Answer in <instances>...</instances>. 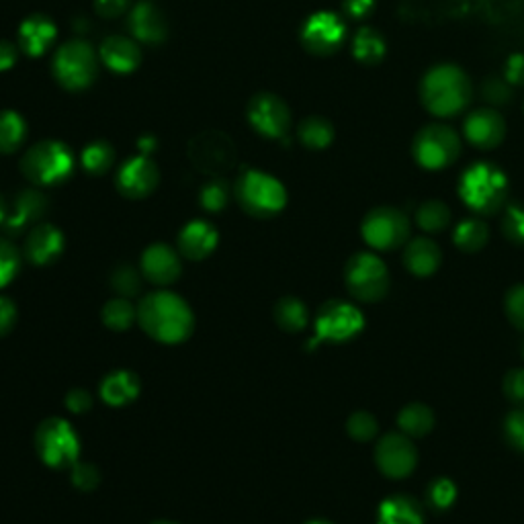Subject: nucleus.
Listing matches in <instances>:
<instances>
[{"instance_id": "f257e3e1", "label": "nucleus", "mask_w": 524, "mask_h": 524, "mask_svg": "<svg viewBox=\"0 0 524 524\" xmlns=\"http://www.w3.org/2000/svg\"><path fill=\"white\" fill-rule=\"evenodd\" d=\"M138 322L150 338L164 344L187 340L195 326L187 301L170 291L148 293L138 305Z\"/></svg>"}, {"instance_id": "f03ea898", "label": "nucleus", "mask_w": 524, "mask_h": 524, "mask_svg": "<svg viewBox=\"0 0 524 524\" xmlns=\"http://www.w3.org/2000/svg\"><path fill=\"white\" fill-rule=\"evenodd\" d=\"M471 80L455 64L432 66L420 82L422 105L441 119H451L467 109L471 101Z\"/></svg>"}, {"instance_id": "7ed1b4c3", "label": "nucleus", "mask_w": 524, "mask_h": 524, "mask_svg": "<svg viewBox=\"0 0 524 524\" xmlns=\"http://www.w3.org/2000/svg\"><path fill=\"white\" fill-rule=\"evenodd\" d=\"M459 195L469 209L488 215L504 205L508 197V179L496 164L475 162L461 174Z\"/></svg>"}, {"instance_id": "20e7f679", "label": "nucleus", "mask_w": 524, "mask_h": 524, "mask_svg": "<svg viewBox=\"0 0 524 524\" xmlns=\"http://www.w3.org/2000/svg\"><path fill=\"white\" fill-rule=\"evenodd\" d=\"M76 166L72 150L56 140L39 142L21 160V172L37 187H54L72 177Z\"/></svg>"}, {"instance_id": "39448f33", "label": "nucleus", "mask_w": 524, "mask_h": 524, "mask_svg": "<svg viewBox=\"0 0 524 524\" xmlns=\"http://www.w3.org/2000/svg\"><path fill=\"white\" fill-rule=\"evenodd\" d=\"M236 199L252 217H273L287 205V191L271 174L262 170H244L236 183Z\"/></svg>"}, {"instance_id": "423d86ee", "label": "nucleus", "mask_w": 524, "mask_h": 524, "mask_svg": "<svg viewBox=\"0 0 524 524\" xmlns=\"http://www.w3.org/2000/svg\"><path fill=\"white\" fill-rule=\"evenodd\" d=\"M99 56L91 43L82 39H72L56 52L54 56V76L68 91H84L95 82L99 74Z\"/></svg>"}, {"instance_id": "0eeeda50", "label": "nucleus", "mask_w": 524, "mask_h": 524, "mask_svg": "<svg viewBox=\"0 0 524 524\" xmlns=\"http://www.w3.org/2000/svg\"><path fill=\"white\" fill-rule=\"evenodd\" d=\"M412 156L426 170L449 168L461 156V138L449 125H426L412 142Z\"/></svg>"}, {"instance_id": "6e6552de", "label": "nucleus", "mask_w": 524, "mask_h": 524, "mask_svg": "<svg viewBox=\"0 0 524 524\" xmlns=\"http://www.w3.org/2000/svg\"><path fill=\"white\" fill-rule=\"evenodd\" d=\"M35 451L39 459L54 469H70L80 455L76 430L62 418H48L37 426Z\"/></svg>"}, {"instance_id": "1a4fd4ad", "label": "nucleus", "mask_w": 524, "mask_h": 524, "mask_svg": "<svg viewBox=\"0 0 524 524\" xmlns=\"http://www.w3.org/2000/svg\"><path fill=\"white\" fill-rule=\"evenodd\" d=\"M344 281L351 295L365 303L383 299L389 289V273L385 262L371 252H359L346 262Z\"/></svg>"}, {"instance_id": "9d476101", "label": "nucleus", "mask_w": 524, "mask_h": 524, "mask_svg": "<svg viewBox=\"0 0 524 524\" xmlns=\"http://www.w3.org/2000/svg\"><path fill=\"white\" fill-rule=\"evenodd\" d=\"M361 234L371 248L393 250L408 242L410 222L406 213L396 207H377L367 213Z\"/></svg>"}, {"instance_id": "9b49d317", "label": "nucleus", "mask_w": 524, "mask_h": 524, "mask_svg": "<svg viewBox=\"0 0 524 524\" xmlns=\"http://www.w3.org/2000/svg\"><path fill=\"white\" fill-rule=\"evenodd\" d=\"M193 166L211 177H217L236 164V146L222 131H201L187 148Z\"/></svg>"}, {"instance_id": "f8f14e48", "label": "nucleus", "mask_w": 524, "mask_h": 524, "mask_svg": "<svg viewBox=\"0 0 524 524\" xmlns=\"http://www.w3.org/2000/svg\"><path fill=\"white\" fill-rule=\"evenodd\" d=\"M365 326L361 310L340 299L324 303L316 318V338L326 342H344L355 338Z\"/></svg>"}, {"instance_id": "ddd939ff", "label": "nucleus", "mask_w": 524, "mask_h": 524, "mask_svg": "<svg viewBox=\"0 0 524 524\" xmlns=\"http://www.w3.org/2000/svg\"><path fill=\"white\" fill-rule=\"evenodd\" d=\"M346 39V25L342 17L330 11H320L308 17L301 27L303 48L314 56L336 54Z\"/></svg>"}, {"instance_id": "4468645a", "label": "nucleus", "mask_w": 524, "mask_h": 524, "mask_svg": "<svg viewBox=\"0 0 524 524\" xmlns=\"http://www.w3.org/2000/svg\"><path fill=\"white\" fill-rule=\"evenodd\" d=\"M375 463L379 471L391 479L408 477L418 463V453L410 436L404 432H389L381 436L375 447Z\"/></svg>"}, {"instance_id": "2eb2a0df", "label": "nucleus", "mask_w": 524, "mask_h": 524, "mask_svg": "<svg viewBox=\"0 0 524 524\" xmlns=\"http://www.w3.org/2000/svg\"><path fill=\"white\" fill-rule=\"evenodd\" d=\"M248 121L260 136L281 140L289 131L291 113L283 99H279L277 95L262 93L248 105Z\"/></svg>"}, {"instance_id": "dca6fc26", "label": "nucleus", "mask_w": 524, "mask_h": 524, "mask_svg": "<svg viewBox=\"0 0 524 524\" xmlns=\"http://www.w3.org/2000/svg\"><path fill=\"white\" fill-rule=\"evenodd\" d=\"M160 181L156 164L146 154L131 156L125 160L117 172V191L127 199H144L154 193Z\"/></svg>"}, {"instance_id": "f3484780", "label": "nucleus", "mask_w": 524, "mask_h": 524, "mask_svg": "<svg viewBox=\"0 0 524 524\" xmlns=\"http://www.w3.org/2000/svg\"><path fill=\"white\" fill-rule=\"evenodd\" d=\"M463 134L471 146L479 150H492L506 138V121L494 107L477 109L467 115Z\"/></svg>"}, {"instance_id": "a211bd4d", "label": "nucleus", "mask_w": 524, "mask_h": 524, "mask_svg": "<svg viewBox=\"0 0 524 524\" xmlns=\"http://www.w3.org/2000/svg\"><path fill=\"white\" fill-rule=\"evenodd\" d=\"M140 271L150 283L164 287V285H170L181 277L183 265H181L179 254L174 252L170 246L152 244L142 254Z\"/></svg>"}, {"instance_id": "6ab92c4d", "label": "nucleus", "mask_w": 524, "mask_h": 524, "mask_svg": "<svg viewBox=\"0 0 524 524\" xmlns=\"http://www.w3.org/2000/svg\"><path fill=\"white\" fill-rule=\"evenodd\" d=\"M127 27H129V33L134 35V39L148 43V46L162 43L168 31L164 13L152 3V0H140L134 9L129 11Z\"/></svg>"}, {"instance_id": "aec40b11", "label": "nucleus", "mask_w": 524, "mask_h": 524, "mask_svg": "<svg viewBox=\"0 0 524 524\" xmlns=\"http://www.w3.org/2000/svg\"><path fill=\"white\" fill-rule=\"evenodd\" d=\"M25 258L35 267L52 265L64 252V234L52 224H37L25 240Z\"/></svg>"}, {"instance_id": "412c9836", "label": "nucleus", "mask_w": 524, "mask_h": 524, "mask_svg": "<svg viewBox=\"0 0 524 524\" xmlns=\"http://www.w3.org/2000/svg\"><path fill=\"white\" fill-rule=\"evenodd\" d=\"M58 37L54 21L46 15H31L19 27V50L29 58H39L46 54Z\"/></svg>"}, {"instance_id": "4be33fe9", "label": "nucleus", "mask_w": 524, "mask_h": 524, "mask_svg": "<svg viewBox=\"0 0 524 524\" xmlns=\"http://www.w3.org/2000/svg\"><path fill=\"white\" fill-rule=\"evenodd\" d=\"M99 58L111 72L129 74L140 66L142 52L134 39L123 35H111L101 43Z\"/></svg>"}, {"instance_id": "5701e85b", "label": "nucleus", "mask_w": 524, "mask_h": 524, "mask_svg": "<svg viewBox=\"0 0 524 524\" xmlns=\"http://www.w3.org/2000/svg\"><path fill=\"white\" fill-rule=\"evenodd\" d=\"M13 211H9V217L5 222V228L9 234L17 236L21 234L27 226L37 224L43 215L48 211V197L37 189H27L21 191L13 203Z\"/></svg>"}, {"instance_id": "b1692460", "label": "nucleus", "mask_w": 524, "mask_h": 524, "mask_svg": "<svg viewBox=\"0 0 524 524\" xmlns=\"http://www.w3.org/2000/svg\"><path fill=\"white\" fill-rule=\"evenodd\" d=\"M217 246V230L203 220H193L179 234V252L189 260L207 258Z\"/></svg>"}, {"instance_id": "393cba45", "label": "nucleus", "mask_w": 524, "mask_h": 524, "mask_svg": "<svg viewBox=\"0 0 524 524\" xmlns=\"http://www.w3.org/2000/svg\"><path fill=\"white\" fill-rule=\"evenodd\" d=\"M441 248L430 238H414L404 252V265L416 277H430L441 267Z\"/></svg>"}, {"instance_id": "a878e982", "label": "nucleus", "mask_w": 524, "mask_h": 524, "mask_svg": "<svg viewBox=\"0 0 524 524\" xmlns=\"http://www.w3.org/2000/svg\"><path fill=\"white\" fill-rule=\"evenodd\" d=\"M140 393V377L131 371L117 369L101 381V398L105 404L119 408L134 402Z\"/></svg>"}, {"instance_id": "bb28decb", "label": "nucleus", "mask_w": 524, "mask_h": 524, "mask_svg": "<svg viewBox=\"0 0 524 524\" xmlns=\"http://www.w3.org/2000/svg\"><path fill=\"white\" fill-rule=\"evenodd\" d=\"M379 524H422V506L412 496H389L377 512Z\"/></svg>"}, {"instance_id": "cd10ccee", "label": "nucleus", "mask_w": 524, "mask_h": 524, "mask_svg": "<svg viewBox=\"0 0 524 524\" xmlns=\"http://www.w3.org/2000/svg\"><path fill=\"white\" fill-rule=\"evenodd\" d=\"M387 46L383 35L373 27H361L353 39V56L365 66H377L385 58Z\"/></svg>"}, {"instance_id": "c85d7f7f", "label": "nucleus", "mask_w": 524, "mask_h": 524, "mask_svg": "<svg viewBox=\"0 0 524 524\" xmlns=\"http://www.w3.org/2000/svg\"><path fill=\"white\" fill-rule=\"evenodd\" d=\"M273 318L277 326L285 332H299L305 326H308L310 314L308 308H305L303 301L297 297H283L275 303Z\"/></svg>"}, {"instance_id": "c756f323", "label": "nucleus", "mask_w": 524, "mask_h": 524, "mask_svg": "<svg viewBox=\"0 0 524 524\" xmlns=\"http://www.w3.org/2000/svg\"><path fill=\"white\" fill-rule=\"evenodd\" d=\"M27 138V121L17 111H0V154L17 152Z\"/></svg>"}, {"instance_id": "7c9ffc66", "label": "nucleus", "mask_w": 524, "mask_h": 524, "mask_svg": "<svg viewBox=\"0 0 524 524\" xmlns=\"http://www.w3.org/2000/svg\"><path fill=\"white\" fill-rule=\"evenodd\" d=\"M398 424H400V430L406 436H410V439H422V436H426L434 426V414L424 404H418V402L408 404L398 414Z\"/></svg>"}, {"instance_id": "2f4dec72", "label": "nucleus", "mask_w": 524, "mask_h": 524, "mask_svg": "<svg viewBox=\"0 0 524 524\" xmlns=\"http://www.w3.org/2000/svg\"><path fill=\"white\" fill-rule=\"evenodd\" d=\"M297 136L305 148L324 150L334 140V127L324 117H308L301 121Z\"/></svg>"}, {"instance_id": "473e14b6", "label": "nucleus", "mask_w": 524, "mask_h": 524, "mask_svg": "<svg viewBox=\"0 0 524 524\" xmlns=\"http://www.w3.org/2000/svg\"><path fill=\"white\" fill-rule=\"evenodd\" d=\"M488 226L475 217H467L455 228V246L463 252H479L488 244Z\"/></svg>"}, {"instance_id": "72a5a7b5", "label": "nucleus", "mask_w": 524, "mask_h": 524, "mask_svg": "<svg viewBox=\"0 0 524 524\" xmlns=\"http://www.w3.org/2000/svg\"><path fill=\"white\" fill-rule=\"evenodd\" d=\"M101 318L107 328L123 332L134 326V322L138 320V308H134V305L127 301V297H117L105 303Z\"/></svg>"}, {"instance_id": "f704fd0d", "label": "nucleus", "mask_w": 524, "mask_h": 524, "mask_svg": "<svg viewBox=\"0 0 524 524\" xmlns=\"http://www.w3.org/2000/svg\"><path fill=\"white\" fill-rule=\"evenodd\" d=\"M416 222L428 234L443 232L451 224V209L443 201L430 199L418 207Z\"/></svg>"}, {"instance_id": "c9c22d12", "label": "nucleus", "mask_w": 524, "mask_h": 524, "mask_svg": "<svg viewBox=\"0 0 524 524\" xmlns=\"http://www.w3.org/2000/svg\"><path fill=\"white\" fill-rule=\"evenodd\" d=\"M113 162H115V150L107 142H93L80 154L82 168L89 174H95V177L105 174L113 166Z\"/></svg>"}, {"instance_id": "e433bc0d", "label": "nucleus", "mask_w": 524, "mask_h": 524, "mask_svg": "<svg viewBox=\"0 0 524 524\" xmlns=\"http://www.w3.org/2000/svg\"><path fill=\"white\" fill-rule=\"evenodd\" d=\"M111 287L119 297H134L142 289V271L131 265H119L111 273Z\"/></svg>"}, {"instance_id": "4c0bfd02", "label": "nucleus", "mask_w": 524, "mask_h": 524, "mask_svg": "<svg viewBox=\"0 0 524 524\" xmlns=\"http://www.w3.org/2000/svg\"><path fill=\"white\" fill-rule=\"evenodd\" d=\"M457 498V488L447 477H439L426 488V502L432 510H447Z\"/></svg>"}, {"instance_id": "58836bf2", "label": "nucleus", "mask_w": 524, "mask_h": 524, "mask_svg": "<svg viewBox=\"0 0 524 524\" xmlns=\"http://www.w3.org/2000/svg\"><path fill=\"white\" fill-rule=\"evenodd\" d=\"M21 269V252L7 238H0V289L7 287Z\"/></svg>"}, {"instance_id": "ea45409f", "label": "nucleus", "mask_w": 524, "mask_h": 524, "mask_svg": "<svg viewBox=\"0 0 524 524\" xmlns=\"http://www.w3.org/2000/svg\"><path fill=\"white\" fill-rule=\"evenodd\" d=\"M346 432H348V436H351V439H355L359 443H367V441H373L377 436L379 424H377L373 414L355 412V414H351V418L346 420Z\"/></svg>"}, {"instance_id": "a19ab883", "label": "nucleus", "mask_w": 524, "mask_h": 524, "mask_svg": "<svg viewBox=\"0 0 524 524\" xmlns=\"http://www.w3.org/2000/svg\"><path fill=\"white\" fill-rule=\"evenodd\" d=\"M230 201V189L228 185L222 181V179H213L209 181L201 193H199V203L205 211H211V213H217L222 211Z\"/></svg>"}, {"instance_id": "79ce46f5", "label": "nucleus", "mask_w": 524, "mask_h": 524, "mask_svg": "<svg viewBox=\"0 0 524 524\" xmlns=\"http://www.w3.org/2000/svg\"><path fill=\"white\" fill-rule=\"evenodd\" d=\"M482 97L490 107H502L512 101V86L506 78L500 76L486 78L482 84Z\"/></svg>"}, {"instance_id": "37998d69", "label": "nucleus", "mask_w": 524, "mask_h": 524, "mask_svg": "<svg viewBox=\"0 0 524 524\" xmlns=\"http://www.w3.org/2000/svg\"><path fill=\"white\" fill-rule=\"evenodd\" d=\"M70 482L80 492H91L101 484V473L91 463H74L70 467Z\"/></svg>"}, {"instance_id": "c03bdc74", "label": "nucleus", "mask_w": 524, "mask_h": 524, "mask_svg": "<svg viewBox=\"0 0 524 524\" xmlns=\"http://www.w3.org/2000/svg\"><path fill=\"white\" fill-rule=\"evenodd\" d=\"M504 432L508 443L524 453V408H518L506 416Z\"/></svg>"}, {"instance_id": "a18cd8bd", "label": "nucleus", "mask_w": 524, "mask_h": 524, "mask_svg": "<svg viewBox=\"0 0 524 524\" xmlns=\"http://www.w3.org/2000/svg\"><path fill=\"white\" fill-rule=\"evenodd\" d=\"M502 230L508 240L516 244H524V209L522 207H516V205L508 207L506 217L502 222Z\"/></svg>"}, {"instance_id": "49530a36", "label": "nucleus", "mask_w": 524, "mask_h": 524, "mask_svg": "<svg viewBox=\"0 0 524 524\" xmlns=\"http://www.w3.org/2000/svg\"><path fill=\"white\" fill-rule=\"evenodd\" d=\"M508 320L524 332V285H516L506 295Z\"/></svg>"}, {"instance_id": "de8ad7c7", "label": "nucleus", "mask_w": 524, "mask_h": 524, "mask_svg": "<svg viewBox=\"0 0 524 524\" xmlns=\"http://www.w3.org/2000/svg\"><path fill=\"white\" fill-rule=\"evenodd\" d=\"M502 391L512 404L524 406V369L508 371L502 381Z\"/></svg>"}, {"instance_id": "09e8293b", "label": "nucleus", "mask_w": 524, "mask_h": 524, "mask_svg": "<svg viewBox=\"0 0 524 524\" xmlns=\"http://www.w3.org/2000/svg\"><path fill=\"white\" fill-rule=\"evenodd\" d=\"M66 408L74 414H84L93 408V396L86 389L74 387L68 391L66 396Z\"/></svg>"}, {"instance_id": "8fccbe9b", "label": "nucleus", "mask_w": 524, "mask_h": 524, "mask_svg": "<svg viewBox=\"0 0 524 524\" xmlns=\"http://www.w3.org/2000/svg\"><path fill=\"white\" fill-rule=\"evenodd\" d=\"M17 324V308L9 297H0V338L11 334Z\"/></svg>"}, {"instance_id": "3c124183", "label": "nucleus", "mask_w": 524, "mask_h": 524, "mask_svg": "<svg viewBox=\"0 0 524 524\" xmlns=\"http://www.w3.org/2000/svg\"><path fill=\"white\" fill-rule=\"evenodd\" d=\"M375 9V0H342V11L355 21L367 19Z\"/></svg>"}, {"instance_id": "603ef678", "label": "nucleus", "mask_w": 524, "mask_h": 524, "mask_svg": "<svg viewBox=\"0 0 524 524\" xmlns=\"http://www.w3.org/2000/svg\"><path fill=\"white\" fill-rule=\"evenodd\" d=\"M504 78L510 82V86H524V54H512L506 60Z\"/></svg>"}, {"instance_id": "864d4df0", "label": "nucleus", "mask_w": 524, "mask_h": 524, "mask_svg": "<svg viewBox=\"0 0 524 524\" xmlns=\"http://www.w3.org/2000/svg\"><path fill=\"white\" fill-rule=\"evenodd\" d=\"M129 7V0H95V11L105 19L121 17Z\"/></svg>"}, {"instance_id": "5fc2aeb1", "label": "nucleus", "mask_w": 524, "mask_h": 524, "mask_svg": "<svg viewBox=\"0 0 524 524\" xmlns=\"http://www.w3.org/2000/svg\"><path fill=\"white\" fill-rule=\"evenodd\" d=\"M19 58V48L11 41L0 39V72L11 70L17 64Z\"/></svg>"}, {"instance_id": "6e6d98bb", "label": "nucleus", "mask_w": 524, "mask_h": 524, "mask_svg": "<svg viewBox=\"0 0 524 524\" xmlns=\"http://www.w3.org/2000/svg\"><path fill=\"white\" fill-rule=\"evenodd\" d=\"M156 146H158V142H156V138L154 136H142L140 140H138V148H140V154H150V152H154L156 150Z\"/></svg>"}, {"instance_id": "4d7b16f0", "label": "nucleus", "mask_w": 524, "mask_h": 524, "mask_svg": "<svg viewBox=\"0 0 524 524\" xmlns=\"http://www.w3.org/2000/svg\"><path fill=\"white\" fill-rule=\"evenodd\" d=\"M7 217H9V205L5 201V197L0 195V226H5L7 222Z\"/></svg>"}, {"instance_id": "13d9d810", "label": "nucleus", "mask_w": 524, "mask_h": 524, "mask_svg": "<svg viewBox=\"0 0 524 524\" xmlns=\"http://www.w3.org/2000/svg\"><path fill=\"white\" fill-rule=\"evenodd\" d=\"M152 524H177V522H168V520H156V522H152Z\"/></svg>"}, {"instance_id": "bf43d9fd", "label": "nucleus", "mask_w": 524, "mask_h": 524, "mask_svg": "<svg viewBox=\"0 0 524 524\" xmlns=\"http://www.w3.org/2000/svg\"><path fill=\"white\" fill-rule=\"evenodd\" d=\"M308 524H330V522H324V520H312V522H308Z\"/></svg>"}, {"instance_id": "052dcab7", "label": "nucleus", "mask_w": 524, "mask_h": 524, "mask_svg": "<svg viewBox=\"0 0 524 524\" xmlns=\"http://www.w3.org/2000/svg\"><path fill=\"white\" fill-rule=\"evenodd\" d=\"M522 359H524V344H522Z\"/></svg>"}]
</instances>
